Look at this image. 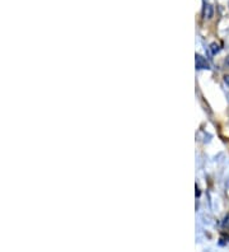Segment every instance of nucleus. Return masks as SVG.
<instances>
[{"label": "nucleus", "mask_w": 229, "mask_h": 252, "mask_svg": "<svg viewBox=\"0 0 229 252\" xmlns=\"http://www.w3.org/2000/svg\"><path fill=\"white\" fill-rule=\"evenodd\" d=\"M204 17L205 18H211L213 17V8L210 5H205L204 8Z\"/></svg>", "instance_id": "2"}, {"label": "nucleus", "mask_w": 229, "mask_h": 252, "mask_svg": "<svg viewBox=\"0 0 229 252\" xmlns=\"http://www.w3.org/2000/svg\"><path fill=\"white\" fill-rule=\"evenodd\" d=\"M224 82H226L227 86L229 87V75H226V77H224Z\"/></svg>", "instance_id": "4"}, {"label": "nucleus", "mask_w": 229, "mask_h": 252, "mask_svg": "<svg viewBox=\"0 0 229 252\" xmlns=\"http://www.w3.org/2000/svg\"><path fill=\"white\" fill-rule=\"evenodd\" d=\"M219 46H218L217 43H213V45H211V53L213 54H217L218 51H219Z\"/></svg>", "instance_id": "3"}, {"label": "nucleus", "mask_w": 229, "mask_h": 252, "mask_svg": "<svg viewBox=\"0 0 229 252\" xmlns=\"http://www.w3.org/2000/svg\"><path fill=\"white\" fill-rule=\"evenodd\" d=\"M196 68L197 69H210L208 62L201 55H196Z\"/></svg>", "instance_id": "1"}]
</instances>
